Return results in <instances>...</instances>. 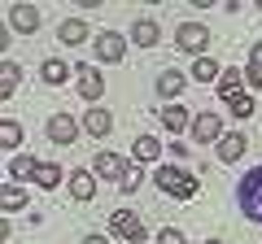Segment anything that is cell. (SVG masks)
<instances>
[{
	"mask_svg": "<svg viewBox=\"0 0 262 244\" xmlns=\"http://www.w3.org/2000/svg\"><path fill=\"white\" fill-rule=\"evenodd\" d=\"M83 131L92 135V140H101V135H110V131H114V118H110V109H101V105H92V109H83Z\"/></svg>",
	"mask_w": 262,
	"mask_h": 244,
	"instance_id": "obj_14",
	"label": "cell"
},
{
	"mask_svg": "<svg viewBox=\"0 0 262 244\" xmlns=\"http://www.w3.org/2000/svg\"><path fill=\"white\" fill-rule=\"evenodd\" d=\"M57 39H61L66 48H79V44H88V39H92V27H88L83 18H66L61 27H57Z\"/></svg>",
	"mask_w": 262,
	"mask_h": 244,
	"instance_id": "obj_10",
	"label": "cell"
},
{
	"mask_svg": "<svg viewBox=\"0 0 262 244\" xmlns=\"http://www.w3.org/2000/svg\"><path fill=\"white\" fill-rule=\"evenodd\" d=\"M92 44H96V61L101 66H118L127 57V35H118V31H101Z\"/></svg>",
	"mask_w": 262,
	"mask_h": 244,
	"instance_id": "obj_4",
	"label": "cell"
},
{
	"mask_svg": "<svg viewBox=\"0 0 262 244\" xmlns=\"http://www.w3.org/2000/svg\"><path fill=\"white\" fill-rule=\"evenodd\" d=\"M79 127H83V122H75L70 113H53L44 131H48V140H53V144H61V149H66V144L79 140Z\"/></svg>",
	"mask_w": 262,
	"mask_h": 244,
	"instance_id": "obj_6",
	"label": "cell"
},
{
	"mask_svg": "<svg viewBox=\"0 0 262 244\" xmlns=\"http://www.w3.org/2000/svg\"><path fill=\"white\" fill-rule=\"evenodd\" d=\"M188 75H192L196 83H219V75H223V70H219V61H214V57H196Z\"/></svg>",
	"mask_w": 262,
	"mask_h": 244,
	"instance_id": "obj_21",
	"label": "cell"
},
{
	"mask_svg": "<svg viewBox=\"0 0 262 244\" xmlns=\"http://www.w3.org/2000/svg\"><path fill=\"white\" fill-rule=\"evenodd\" d=\"M75 79H79V96H83L88 105H101L105 96V75H96V66H75Z\"/></svg>",
	"mask_w": 262,
	"mask_h": 244,
	"instance_id": "obj_5",
	"label": "cell"
},
{
	"mask_svg": "<svg viewBox=\"0 0 262 244\" xmlns=\"http://www.w3.org/2000/svg\"><path fill=\"white\" fill-rule=\"evenodd\" d=\"M245 149H249V140H245L241 131H227L223 140H219V161H227V166H232V161L245 157Z\"/></svg>",
	"mask_w": 262,
	"mask_h": 244,
	"instance_id": "obj_18",
	"label": "cell"
},
{
	"mask_svg": "<svg viewBox=\"0 0 262 244\" xmlns=\"http://www.w3.org/2000/svg\"><path fill=\"white\" fill-rule=\"evenodd\" d=\"M175 48L179 53H188L196 61V57H210L206 48H210V27L206 22H179L175 27Z\"/></svg>",
	"mask_w": 262,
	"mask_h": 244,
	"instance_id": "obj_3",
	"label": "cell"
},
{
	"mask_svg": "<svg viewBox=\"0 0 262 244\" xmlns=\"http://www.w3.org/2000/svg\"><path fill=\"white\" fill-rule=\"evenodd\" d=\"M66 188H70V197H75V201H92L96 197V170H70Z\"/></svg>",
	"mask_w": 262,
	"mask_h": 244,
	"instance_id": "obj_12",
	"label": "cell"
},
{
	"mask_svg": "<svg viewBox=\"0 0 262 244\" xmlns=\"http://www.w3.org/2000/svg\"><path fill=\"white\" fill-rule=\"evenodd\" d=\"M192 118H196V113H188V105H166V109H162V127H166L170 135L192 131Z\"/></svg>",
	"mask_w": 262,
	"mask_h": 244,
	"instance_id": "obj_13",
	"label": "cell"
},
{
	"mask_svg": "<svg viewBox=\"0 0 262 244\" xmlns=\"http://www.w3.org/2000/svg\"><path fill=\"white\" fill-rule=\"evenodd\" d=\"M131 153H136V161H158L162 157V140L158 135H140V140L131 144Z\"/></svg>",
	"mask_w": 262,
	"mask_h": 244,
	"instance_id": "obj_23",
	"label": "cell"
},
{
	"mask_svg": "<svg viewBox=\"0 0 262 244\" xmlns=\"http://www.w3.org/2000/svg\"><path fill=\"white\" fill-rule=\"evenodd\" d=\"M70 75H75V66H66L61 57H48V61H39V79H44L48 87H61Z\"/></svg>",
	"mask_w": 262,
	"mask_h": 244,
	"instance_id": "obj_17",
	"label": "cell"
},
{
	"mask_svg": "<svg viewBox=\"0 0 262 244\" xmlns=\"http://www.w3.org/2000/svg\"><path fill=\"white\" fill-rule=\"evenodd\" d=\"M232 113H236V118H253V113H258L253 96H236V101H232Z\"/></svg>",
	"mask_w": 262,
	"mask_h": 244,
	"instance_id": "obj_29",
	"label": "cell"
},
{
	"mask_svg": "<svg viewBox=\"0 0 262 244\" xmlns=\"http://www.w3.org/2000/svg\"><path fill=\"white\" fill-rule=\"evenodd\" d=\"M214 87H219V96H223V101L232 105L236 96H245V70H223Z\"/></svg>",
	"mask_w": 262,
	"mask_h": 244,
	"instance_id": "obj_19",
	"label": "cell"
},
{
	"mask_svg": "<svg viewBox=\"0 0 262 244\" xmlns=\"http://www.w3.org/2000/svg\"><path fill=\"white\" fill-rule=\"evenodd\" d=\"M236 205L249 223H262V166H253L249 175L236 183Z\"/></svg>",
	"mask_w": 262,
	"mask_h": 244,
	"instance_id": "obj_2",
	"label": "cell"
},
{
	"mask_svg": "<svg viewBox=\"0 0 262 244\" xmlns=\"http://www.w3.org/2000/svg\"><path fill=\"white\" fill-rule=\"evenodd\" d=\"M184 83H188V75H179V70H158V79H153V92L162 96V101H175L179 92H184Z\"/></svg>",
	"mask_w": 262,
	"mask_h": 244,
	"instance_id": "obj_11",
	"label": "cell"
},
{
	"mask_svg": "<svg viewBox=\"0 0 262 244\" xmlns=\"http://www.w3.org/2000/svg\"><path fill=\"white\" fill-rule=\"evenodd\" d=\"M206 244H223V240H206Z\"/></svg>",
	"mask_w": 262,
	"mask_h": 244,
	"instance_id": "obj_32",
	"label": "cell"
},
{
	"mask_svg": "<svg viewBox=\"0 0 262 244\" xmlns=\"http://www.w3.org/2000/svg\"><path fill=\"white\" fill-rule=\"evenodd\" d=\"M18 83H22V66L18 61H5V70H0V96L9 101V96L18 92Z\"/></svg>",
	"mask_w": 262,
	"mask_h": 244,
	"instance_id": "obj_26",
	"label": "cell"
},
{
	"mask_svg": "<svg viewBox=\"0 0 262 244\" xmlns=\"http://www.w3.org/2000/svg\"><path fill=\"white\" fill-rule=\"evenodd\" d=\"M0 209H5V214H18V209H27V192H22L18 183H5V188H0Z\"/></svg>",
	"mask_w": 262,
	"mask_h": 244,
	"instance_id": "obj_22",
	"label": "cell"
},
{
	"mask_svg": "<svg viewBox=\"0 0 262 244\" xmlns=\"http://www.w3.org/2000/svg\"><path fill=\"white\" fill-rule=\"evenodd\" d=\"M39 9L35 5H9V27L18 31V35H31V31H39Z\"/></svg>",
	"mask_w": 262,
	"mask_h": 244,
	"instance_id": "obj_9",
	"label": "cell"
},
{
	"mask_svg": "<svg viewBox=\"0 0 262 244\" xmlns=\"http://www.w3.org/2000/svg\"><path fill=\"white\" fill-rule=\"evenodd\" d=\"M258 9H262V0H258Z\"/></svg>",
	"mask_w": 262,
	"mask_h": 244,
	"instance_id": "obj_33",
	"label": "cell"
},
{
	"mask_svg": "<svg viewBox=\"0 0 262 244\" xmlns=\"http://www.w3.org/2000/svg\"><path fill=\"white\" fill-rule=\"evenodd\" d=\"M158 188L166 192V197H175V201H192L196 192H201V179L192 175V170H184V166H158Z\"/></svg>",
	"mask_w": 262,
	"mask_h": 244,
	"instance_id": "obj_1",
	"label": "cell"
},
{
	"mask_svg": "<svg viewBox=\"0 0 262 244\" xmlns=\"http://www.w3.org/2000/svg\"><path fill=\"white\" fill-rule=\"evenodd\" d=\"M61 179H70V175H61V166H57V161H39V170H35V183H39L44 192L61 188Z\"/></svg>",
	"mask_w": 262,
	"mask_h": 244,
	"instance_id": "obj_20",
	"label": "cell"
},
{
	"mask_svg": "<svg viewBox=\"0 0 262 244\" xmlns=\"http://www.w3.org/2000/svg\"><path fill=\"white\" fill-rule=\"evenodd\" d=\"M22 140H27V131H22V122H13V118H5V122H0V149H18V144Z\"/></svg>",
	"mask_w": 262,
	"mask_h": 244,
	"instance_id": "obj_24",
	"label": "cell"
},
{
	"mask_svg": "<svg viewBox=\"0 0 262 244\" xmlns=\"http://www.w3.org/2000/svg\"><path fill=\"white\" fill-rule=\"evenodd\" d=\"M110 223H114V235H122V240H131V244H140L144 235H149V231H144V218L131 214V209H118Z\"/></svg>",
	"mask_w": 262,
	"mask_h": 244,
	"instance_id": "obj_8",
	"label": "cell"
},
{
	"mask_svg": "<svg viewBox=\"0 0 262 244\" xmlns=\"http://www.w3.org/2000/svg\"><path fill=\"white\" fill-rule=\"evenodd\" d=\"M83 244H110V240H105V235H96V231H92V235H83Z\"/></svg>",
	"mask_w": 262,
	"mask_h": 244,
	"instance_id": "obj_31",
	"label": "cell"
},
{
	"mask_svg": "<svg viewBox=\"0 0 262 244\" xmlns=\"http://www.w3.org/2000/svg\"><path fill=\"white\" fill-rule=\"evenodd\" d=\"M39 161L31 157V153H18V157H9V179H35Z\"/></svg>",
	"mask_w": 262,
	"mask_h": 244,
	"instance_id": "obj_27",
	"label": "cell"
},
{
	"mask_svg": "<svg viewBox=\"0 0 262 244\" xmlns=\"http://www.w3.org/2000/svg\"><path fill=\"white\" fill-rule=\"evenodd\" d=\"M140 183H144V170L136 166V161H131V166H127V175H122V183H118V188H122V192H136V188H140Z\"/></svg>",
	"mask_w": 262,
	"mask_h": 244,
	"instance_id": "obj_28",
	"label": "cell"
},
{
	"mask_svg": "<svg viewBox=\"0 0 262 244\" xmlns=\"http://www.w3.org/2000/svg\"><path fill=\"white\" fill-rule=\"evenodd\" d=\"M158 244H188V240H184L179 227H162V231H158Z\"/></svg>",
	"mask_w": 262,
	"mask_h": 244,
	"instance_id": "obj_30",
	"label": "cell"
},
{
	"mask_svg": "<svg viewBox=\"0 0 262 244\" xmlns=\"http://www.w3.org/2000/svg\"><path fill=\"white\" fill-rule=\"evenodd\" d=\"M192 140L196 144H219L223 140V122H219V113H210V109H201L192 118Z\"/></svg>",
	"mask_w": 262,
	"mask_h": 244,
	"instance_id": "obj_7",
	"label": "cell"
},
{
	"mask_svg": "<svg viewBox=\"0 0 262 244\" xmlns=\"http://www.w3.org/2000/svg\"><path fill=\"white\" fill-rule=\"evenodd\" d=\"M245 83H249V87H258V92H262V39H258V44L249 48V66H245Z\"/></svg>",
	"mask_w": 262,
	"mask_h": 244,
	"instance_id": "obj_25",
	"label": "cell"
},
{
	"mask_svg": "<svg viewBox=\"0 0 262 244\" xmlns=\"http://www.w3.org/2000/svg\"><path fill=\"white\" fill-rule=\"evenodd\" d=\"M131 44H140V48L162 44V27L153 18H136V22H131Z\"/></svg>",
	"mask_w": 262,
	"mask_h": 244,
	"instance_id": "obj_15",
	"label": "cell"
},
{
	"mask_svg": "<svg viewBox=\"0 0 262 244\" xmlns=\"http://www.w3.org/2000/svg\"><path fill=\"white\" fill-rule=\"evenodd\" d=\"M127 166H131V161L118 157V153H96V179H118V183H122Z\"/></svg>",
	"mask_w": 262,
	"mask_h": 244,
	"instance_id": "obj_16",
	"label": "cell"
}]
</instances>
